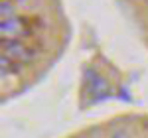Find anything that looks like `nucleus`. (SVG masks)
Instances as JSON below:
<instances>
[{"mask_svg":"<svg viewBox=\"0 0 148 138\" xmlns=\"http://www.w3.org/2000/svg\"><path fill=\"white\" fill-rule=\"evenodd\" d=\"M42 28L40 16H14L8 20H2L0 34L2 40H28Z\"/></svg>","mask_w":148,"mask_h":138,"instance_id":"obj_1","label":"nucleus"},{"mask_svg":"<svg viewBox=\"0 0 148 138\" xmlns=\"http://www.w3.org/2000/svg\"><path fill=\"white\" fill-rule=\"evenodd\" d=\"M2 55L18 65H24L38 55V47L28 44L26 40H2Z\"/></svg>","mask_w":148,"mask_h":138,"instance_id":"obj_2","label":"nucleus"},{"mask_svg":"<svg viewBox=\"0 0 148 138\" xmlns=\"http://www.w3.org/2000/svg\"><path fill=\"white\" fill-rule=\"evenodd\" d=\"M85 93L93 95V103L97 101H105L109 95V81L103 75H99L95 69H85Z\"/></svg>","mask_w":148,"mask_h":138,"instance_id":"obj_3","label":"nucleus"},{"mask_svg":"<svg viewBox=\"0 0 148 138\" xmlns=\"http://www.w3.org/2000/svg\"><path fill=\"white\" fill-rule=\"evenodd\" d=\"M0 69H2V75H6V73H14V71H18L20 69V65L18 63H14L12 59H8V57H0Z\"/></svg>","mask_w":148,"mask_h":138,"instance_id":"obj_4","label":"nucleus"},{"mask_svg":"<svg viewBox=\"0 0 148 138\" xmlns=\"http://www.w3.org/2000/svg\"><path fill=\"white\" fill-rule=\"evenodd\" d=\"M0 10H2V20L14 18V6H12L8 0H2V4H0Z\"/></svg>","mask_w":148,"mask_h":138,"instance_id":"obj_5","label":"nucleus"},{"mask_svg":"<svg viewBox=\"0 0 148 138\" xmlns=\"http://www.w3.org/2000/svg\"><path fill=\"white\" fill-rule=\"evenodd\" d=\"M119 97H121L123 101H126V103H130V101H132V97L128 95V89H126V87H121V89H119Z\"/></svg>","mask_w":148,"mask_h":138,"instance_id":"obj_6","label":"nucleus"},{"mask_svg":"<svg viewBox=\"0 0 148 138\" xmlns=\"http://www.w3.org/2000/svg\"><path fill=\"white\" fill-rule=\"evenodd\" d=\"M114 138H123V134H116V136H114Z\"/></svg>","mask_w":148,"mask_h":138,"instance_id":"obj_7","label":"nucleus"}]
</instances>
